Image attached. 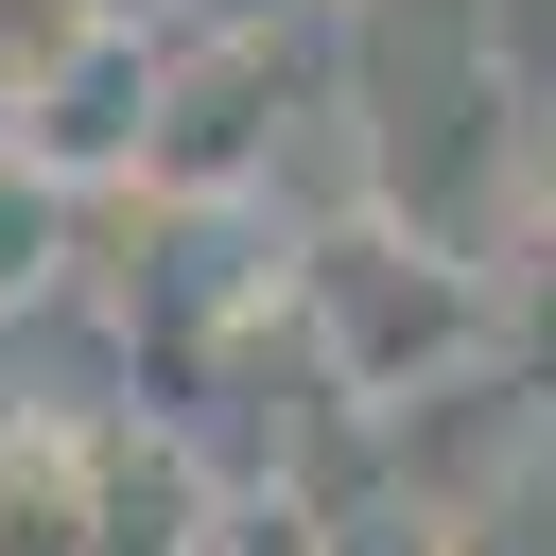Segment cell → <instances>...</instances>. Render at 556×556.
<instances>
[{"instance_id":"cell-1","label":"cell","mask_w":556,"mask_h":556,"mask_svg":"<svg viewBox=\"0 0 556 556\" xmlns=\"http://www.w3.org/2000/svg\"><path fill=\"white\" fill-rule=\"evenodd\" d=\"M278 330H295L313 400L417 434L434 400H486V243L348 191V208H313L278 243Z\"/></svg>"},{"instance_id":"cell-2","label":"cell","mask_w":556,"mask_h":556,"mask_svg":"<svg viewBox=\"0 0 556 556\" xmlns=\"http://www.w3.org/2000/svg\"><path fill=\"white\" fill-rule=\"evenodd\" d=\"M295 52L278 35H156V122H139V208H261L295 139Z\"/></svg>"},{"instance_id":"cell-3","label":"cell","mask_w":556,"mask_h":556,"mask_svg":"<svg viewBox=\"0 0 556 556\" xmlns=\"http://www.w3.org/2000/svg\"><path fill=\"white\" fill-rule=\"evenodd\" d=\"M330 556H504V539H486V486H469V469L382 452V469L330 504Z\"/></svg>"},{"instance_id":"cell-4","label":"cell","mask_w":556,"mask_h":556,"mask_svg":"<svg viewBox=\"0 0 556 556\" xmlns=\"http://www.w3.org/2000/svg\"><path fill=\"white\" fill-rule=\"evenodd\" d=\"M486 400L521 434H556V243L486 226Z\"/></svg>"},{"instance_id":"cell-5","label":"cell","mask_w":556,"mask_h":556,"mask_svg":"<svg viewBox=\"0 0 556 556\" xmlns=\"http://www.w3.org/2000/svg\"><path fill=\"white\" fill-rule=\"evenodd\" d=\"M70 261H87V191H70L52 156H17V139H0V330H17V313H52V295H70Z\"/></svg>"},{"instance_id":"cell-6","label":"cell","mask_w":556,"mask_h":556,"mask_svg":"<svg viewBox=\"0 0 556 556\" xmlns=\"http://www.w3.org/2000/svg\"><path fill=\"white\" fill-rule=\"evenodd\" d=\"M174 556H330V504L313 486H278V469H226L208 504H191V539Z\"/></svg>"},{"instance_id":"cell-7","label":"cell","mask_w":556,"mask_h":556,"mask_svg":"<svg viewBox=\"0 0 556 556\" xmlns=\"http://www.w3.org/2000/svg\"><path fill=\"white\" fill-rule=\"evenodd\" d=\"M486 226L556 243V87H521V104H504V208H486Z\"/></svg>"},{"instance_id":"cell-8","label":"cell","mask_w":556,"mask_h":556,"mask_svg":"<svg viewBox=\"0 0 556 556\" xmlns=\"http://www.w3.org/2000/svg\"><path fill=\"white\" fill-rule=\"evenodd\" d=\"M156 17H174V35H295L313 0H156Z\"/></svg>"},{"instance_id":"cell-9","label":"cell","mask_w":556,"mask_h":556,"mask_svg":"<svg viewBox=\"0 0 556 556\" xmlns=\"http://www.w3.org/2000/svg\"><path fill=\"white\" fill-rule=\"evenodd\" d=\"M313 17H382V0H313Z\"/></svg>"}]
</instances>
